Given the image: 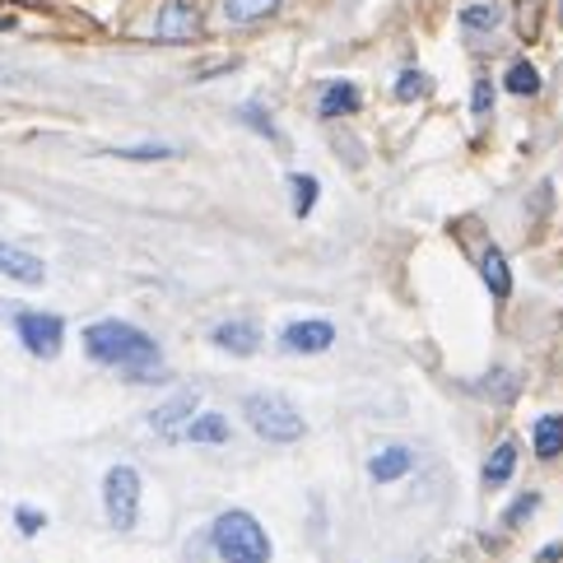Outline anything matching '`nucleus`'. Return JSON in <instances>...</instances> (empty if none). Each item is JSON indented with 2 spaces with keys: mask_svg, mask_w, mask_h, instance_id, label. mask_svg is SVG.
Here are the masks:
<instances>
[{
  "mask_svg": "<svg viewBox=\"0 0 563 563\" xmlns=\"http://www.w3.org/2000/svg\"><path fill=\"white\" fill-rule=\"evenodd\" d=\"M85 349L89 359H99L108 368H122V373L131 378H149L159 373V349H154V340L140 331V326H126V322H93L85 326Z\"/></svg>",
  "mask_w": 563,
  "mask_h": 563,
  "instance_id": "nucleus-1",
  "label": "nucleus"
},
{
  "mask_svg": "<svg viewBox=\"0 0 563 563\" xmlns=\"http://www.w3.org/2000/svg\"><path fill=\"white\" fill-rule=\"evenodd\" d=\"M210 540H215L224 563H270V540L261 531V521L243 508L224 513L215 527H210Z\"/></svg>",
  "mask_w": 563,
  "mask_h": 563,
  "instance_id": "nucleus-2",
  "label": "nucleus"
},
{
  "mask_svg": "<svg viewBox=\"0 0 563 563\" xmlns=\"http://www.w3.org/2000/svg\"><path fill=\"white\" fill-rule=\"evenodd\" d=\"M247 424H251V429H257L266 442H299V438L307 433V419H303L284 396H275V392L247 396Z\"/></svg>",
  "mask_w": 563,
  "mask_h": 563,
  "instance_id": "nucleus-3",
  "label": "nucleus"
},
{
  "mask_svg": "<svg viewBox=\"0 0 563 563\" xmlns=\"http://www.w3.org/2000/svg\"><path fill=\"white\" fill-rule=\"evenodd\" d=\"M103 508L112 531H131L140 521V471L135 465H112L103 480Z\"/></svg>",
  "mask_w": 563,
  "mask_h": 563,
  "instance_id": "nucleus-4",
  "label": "nucleus"
},
{
  "mask_svg": "<svg viewBox=\"0 0 563 563\" xmlns=\"http://www.w3.org/2000/svg\"><path fill=\"white\" fill-rule=\"evenodd\" d=\"M14 326H19V340L29 345V354H37V359H52L66 340V322L56 313H19Z\"/></svg>",
  "mask_w": 563,
  "mask_h": 563,
  "instance_id": "nucleus-5",
  "label": "nucleus"
},
{
  "mask_svg": "<svg viewBox=\"0 0 563 563\" xmlns=\"http://www.w3.org/2000/svg\"><path fill=\"white\" fill-rule=\"evenodd\" d=\"M0 275L14 280V284L37 289V284L47 280V266H43V257H33V251H24V247H14V243L0 238Z\"/></svg>",
  "mask_w": 563,
  "mask_h": 563,
  "instance_id": "nucleus-6",
  "label": "nucleus"
},
{
  "mask_svg": "<svg viewBox=\"0 0 563 563\" xmlns=\"http://www.w3.org/2000/svg\"><path fill=\"white\" fill-rule=\"evenodd\" d=\"M154 33H159L164 43H187V37L201 33V14L191 10L187 0H168L159 10V19H154Z\"/></svg>",
  "mask_w": 563,
  "mask_h": 563,
  "instance_id": "nucleus-7",
  "label": "nucleus"
},
{
  "mask_svg": "<svg viewBox=\"0 0 563 563\" xmlns=\"http://www.w3.org/2000/svg\"><path fill=\"white\" fill-rule=\"evenodd\" d=\"M284 349H294V354H322V349H331V340H336V326L331 322H289L284 326Z\"/></svg>",
  "mask_w": 563,
  "mask_h": 563,
  "instance_id": "nucleus-8",
  "label": "nucleus"
},
{
  "mask_svg": "<svg viewBox=\"0 0 563 563\" xmlns=\"http://www.w3.org/2000/svg\"><path fill=\"white\" fill-rule=\"evenodd\" d=\"M215 345L228 349V354L247 359V354H257V349H261V326L251 322V317H243V322H224V326H215Z\"/></svg>",
  "mask_w": 563,
  "mask_h": 563,
  "instance_id": "nucleus-9",
  "label": "nucleus"
},
{
  "mask_svg": "<svg viewBox=\"0 0 563 563\" xmlns=\"http://www.w3.org/2000/svg\"><path fill=\"white\" fill-rule=\"evenodd\" d=\"M415 471V452L410 448H382L373 461H368V475H373L378 484H392L401 475H410Z\"/></svg>",
  "mask_w": 563,
  "mask_h": 563,
  "instance_id": "nucleus-10",
  "label": "nucleus"
},
{
  "mask_svg": "<svg viewBox=\"0 0 563 563\" xmlns=\"http://www.w3.org/2000/svg\"><path fill=\"white\" fill-rule=\"evenodd\" d=\"M196 392H178V396H168L164 405H159V410H154L149 415V424H154V429H172V424H182V419H191V410H196Z\"/></svg>",
  "mask_w": 563,
  "mask_h": 563,
  "instance_id": "nucleus-11",
  "label": "nucleus"
},
{
  "mask_svg": "<svg viewBox=\"0 0 563 563\" xmlns=\"http://www.w3.org/2000/svg\"><path fill=\"white\" fill-rule=\"evenodd\" d=\"M317 112H322V116H349V112H359V89H354V85H345V80L326 85Z\"/></svg>",
  "mask_w": 563,
  "mask_h": 563,
  "instance_id": "nucleus-12",
  "label": "nucleus"
},
{
  "mask_svg": "<svg viewBox=\"0 0 563 563\" xmlns=\"http://www.w3.org/2000/svg\"><path fill=\"white\" fill-rule=\"evenodd\" d=\"M531 442H536V457H559L563 452V419L559 415H545L531 424Z\"/></svg>",
  "mask_w": 563,
  "mask_h": 563,
  "instance_id": "nucleus-13",
  "label": "nucleus"
},
{
  "mask_svg": "<svg viewBox=\"0 0 563 563\" xmlns=\"http://www.w3.org/2000/svg\"><path fill=\"white\" fill-rule=\"evenodd\" d=\"M513 471H517V442L503 438L498 448L489 452V461H484V480H489V484H508Z\"/></svg>",
  "mask_w": 563,
  "mask_h": 563,
  "instance_id": "nucleus-14",
  "label": "nucleus"
},
{
  "mask_svg": "<svg viewBox=\"0 0 563 563\" xmlns=\"http://www.w3.org/2000/svg\"><path fill=\"white\" fill-rule=\"evenodd\" d=\"M280 0H224V14L233 19V24H257V19L275 14Z\"/></svg>",
  "mask_w": 563,
  "mask_h": 563,
  "instance_id": "nucleus-15",
  "label": "nucleus"
},
{
  "mask_svg": "<svg viewBox=\"0 0 563 563\" xmlns=\"http://www.w3.org/2000/svg\"><path fill=\"white\" fill-rule=\"evenodd\" d=\"M503 89L517 93V99H531V93H540V70L531 61H517V66H508V75H503Z\"/></svg>",
  "mask_w": 563,
  "mask_h": 563,
  "instance_id": "nucleus-16",
  "label": "nucleus"
},
{
  "mask_svg": "<svg viewBox=\"0 0 563 563\" xmlns=\"http://www.w3.org/2000/svg\"><path fill=\"white\" fill-rule=\"evenodd\" d=\"M484 284L494 289L498 299H508L513 294V275H508V261H503V251H484Z\"/></svg>",
  "mask_w": 563,
  "mask_h": 563,
  "instance_id": "nucleus-17",
  "label": "nucleus"
},
{
  "mask_svg": "<svg viewBox=\"0 0 563 563\" xmlns=\"http://www.w3.org/2000/svg\"><path fill=\"white\" fill-rule=\"evenodd\" d=\"M228 433H233V429H228L224 415H196V419H191V429H187L191 442H224Z\"/></svg>",
  "mask_w": 563,
  "mask_h": 563,
  "instance_id": "nucleus-18",
  "label": "nucleus"
},
{
  "mask_svg": "<svg viewBox=\"0 0 563 563\" xmlns=\"http://www.w3.org/2000/svg\"><path fill=\"white\" fill-rule=\"evenodd\" d=\"M289 187H294V215H307V210L317 205V182L303 178V172H294V178H289Z\"/></svg>",
  "mask_w": 563,
  "mask_h": 563,
  "instance_id": "nucleus-19",
  "label": "nucleus"
},
{
  "mask_svg": "<svg viewBox=\"0 0 563 563\" xmlns=\"http://www.w3.org/2000/svg\"><path fill=\"white\" fill-rule=\"evenodd\" d=\"M461 29H475V33L498 29V10L494 5H465L461 10Z\"/></svg>",
  "mask_w": 563,
  "mask_h": 563,
  "instance_id": "nucleus-20",
  "label": "nucleus"
},
{
  "mask_svg": "<svg viewBox=\"0 0 563 563\" xmlns=\"http://www.w3.org/2000/svg\"><path fill=\"white\" fill-rule=\"evenodd\" d=\"M540 5H545V0H517V33H521V37H536V29H540Z\"/></svg>",
  "mask_w": 563,
  "mask_h": 563,
  "instance_id": "nucleus-21",
  "label": "nucleus"
},
{
  "mask_svg": "<svg viewBox=\"0 0 563 563\" xmlns=\"http://www.w3.org/2000/svg\"><path fill=\"white\" fill-rule=\"evenodd\" d=\"M424 89H429V80H424L419 70H405L401 80H396V99L401 103H415V99H424Z\"/></svg>",
  "mask_w": 563,
  "mask_h": 563,
  "instance_id": "nucleus-22",
  "label": "nucleus"
},
{
  "mask_svg": "<svg viewBox=\"0 0 563 563\" xmlns=\"http://www.w3.org/2000/svg\"><path fill=\"white\" fill-rule=\"evenodd\" d=\"M116 159H172L168 145H122V149H108Z\"/></svg>",
  "mask_w": 563,
  "mask_h": 563,
  "instance_id": "nucleus-23",
  "label": "nucleus"
},
{
  "mask_svg": "<svg viewBox=\"0 0 563 563\" xmlns=\"http://www.w3.org/2000/svg\"><path fill=\"white\" fill-rule=\"evenodd\" d=\"M536 508H540V494H521V503H517V508L508 513V527H521V521H527Z\"/></svg>",
  "mask_w": 563,
  "mask_h": 563,
  "instance_id": "nucleus-24",
  "label": "nucleus"
},
{
  "mask_svg": "<svg viewBox=\"0 0 563 563\" xmlns=\"http://www.w3.org/2000/svg\"><path fill=\"white\" fill-rule=\"evenodd\" d=\"M14 521H19V531H29V536H33V531H43V513L19 508V513H14Z\"/></svg>",
  "mask_w": 563,
  "mask_h": 563,
  "instance_id": "nucleus-25",
  "label": "nucleus"
},
{
  "mask_svg": "<svg viewBox=\"0 0 563 563\" xmlns=\"http://www.w3.org/2000/svg\"><path fill=\"white\" fill-rule=\"evenodd\" d=\"M489 103H494V85L480 80V85H475V112H489Z\"/></svg>",
  "mask_w": 563,
  "mask_h": 563,
  "instance_id": "nucleus-26",
  "label": "nucleus"
},
{
  "mask_svg": "<svg viewBox=\"0 0 563 563\" xmlns=\"http://www.w3.org/2000/svg\"><path fill=\"white\" fill-rule=\"evenodd\" d=\"M0 29H10V19H0Z\"/></svg>",
  "mask_w": 563,
  "mask_h": 563,
  "instance_id": "nucleus-27",
  "label": "nucleus"
},
{
  "mask_svg": "<svg viewBox=\"0 0 563 563\" xmlns=\"http://www.w3.org/2000/svg\"><path fill=\"white\" fill-rule=\"evenodd\" d=\"M559 10H563V0H559Z\"/></svg>",
  "mask_w": 563,
  "mask_h": 563,
  "instance_id": "nucleus-28",
  "label": "nucleus"
}]
</instances>
